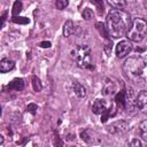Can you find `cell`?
I'll use <instances>...</instances> for the list:
<instances>
[{"label":"cell","mask_w":147,"mask_h":147,"mask_svg":"<svg viewBox=\"0 0 147 147\" xmlns=\"http://www.w3.org/2000/svg\"><path fill=\"white\" fill-rule=\"evenodd\" d=\"M131 23L130 15L124 10L113 9L106 17V28L110 37L117 39L126 33Z\"/></svg>","instance_id":"cell-1"},{"label":"cell","mask_w":147,"mask_h":147,"mask_svg":"<svg viewBox=\"0 0 147 147\" xmlns=\"http://www.w3.org/2000/svg\"><path fill=\"white\" fill-rule=\"evenodd\" d=\"M147 65V59L141 55H132L125 60L123 64V71L129 78H138L144 74Z\"/></svg>","instance_id":"cell-2"},{"label":"cell","mask_w":147,"mask_h":147,"mask_svg":"<svg viewBox=\"0 0 147 147\" xmlns=\"http://www.w3.org/2000/svg\"><path fill=\"white\" fill-rule=\"evenodd\" d=\"M147 34V22L141 17H136L131 20L130 26L125 33L129 40L133 42L141 41Z\"/></svg>","instance_id":"cell-3"},{"label":"cell","mask_w":147,"mask_h":147,"mask_svg":"<svg viewBox=\"0 0 147 147\" xmlns=\"http://www.w3.org/2000/svg\"><path fill=\"white\" fill-rule=\"evenodd\" d=\"M71 57L79 68L90 69L92 68V55L91 48L87 45H79L71 51Z\"/></svg>","instance_id":"cell-4"},{"label":"cell","mask_w":147,"mask_h":147,"mask_svg":"<svg viewBox=\"0 0 147 147\" xmlns=\"http://www.w3.org/2000/svg\"><path fill=\"white\" fill-rule=\"evenodd\" d=\"M132 51V41L126 39V40H121L117 45H116V48H115V53H116V56L118 59H123L125 57L126 55H129Z\"/></svg>","instance_id":"cell-5"},{"label":"cell","mask_w":147,"mask_h":147,"mask_svg":"<svg viewBox=\"0 0 147 147\" xmlns=\"http://www.w3.org/2000/svg\"><path fill=\"white\" fill-rule=\"evenodd\" d=\"M129 123L126 121H117L111 123L110 125L107 126V131L113 133V134H119V133H124L129 130Z\"/></svg>","instance_id":"cell-6"},{"label":"cell","mask_w":147,"mask_h":147,"mask_svg":"<svg viewBox=\"0 0 147 147\" xmlns=\"http://www.w3.org/2000/svg\"><path fill=\"white\" fill-rule=\"evenodd\" d=\"M136 106L142 114H147V91L146 90H141L137 94Z\"/></svg>","instance_id":"cell-7"},{"label":"cell","mask_w":147,"mask_h":147,"mask_svg":"<svg viewBox=\"0 0 147 147\" xmlns=\"http://www.w3.org/2000/svg\"><path fill=\"white\" fill-rule=\"evenodd\" d=\"M107 111V101L105 99H95L92 105V113L95 115H102Z\"/></svg>","instance_id":"cell-8"},{"label":"cell","mask_w":147,"mask_h":147,"mask_svg":"<svg viewBox=\"0 0 147 147\" xmlns=\"http://www.w3.org/2000/svg\"><path fill=\"white\" fill-rule=\"evenodd\" d=\"M14 67H15V62L13 60H10V59H2L0 61V71L2 74L13 70Z\"/></svg>","instance_id":"cell-9"},{"label":"cell","mask_w":147,"mask_h":147,"mask_svg":"<svg viewBox=\"0 0 147 147\" xmlns=\"http://www.w3.org/2000/svg\"><path fill=\"white\" fill-rule=\"evenodd\" d=\"M72 88H74L75 94H76L78 98H80V99H82V98H85L86 94H87L86 87H85L83 84L78 83V82H74V83H72Z\"/></svg>","instance_id":"cell-10"},{"label":"cell","mask_w":147,"mask_h":147,"mask_svg":"<svg viewBox=\"0 0 147 147\" xmlns=\"http://www.w3.org/2000/svg\"><path fill=\"white\" fill-rule=\"evenodd\" d=\"M7 88L13 91H22L24 88V80L22 78H14L8 85Z\"/></svg>","instance_id":"cell-11"},{"label":"cell","mask_w":147,"mask_h":147,"mask_svg":"<svg viewBox=\"0 0 147 147\" xmlns=\"http://www.w3.org/2000/svg\"><path fill=\"white\" fill-rule=\"evenodd\" d=\"M75 32V25L71 20H67L65 23L63 24V36L64 37H70Z\"/></svg>","instance_id":"cell-12"},{"label":"cell","mask_w":147,"mask_h":147,"mask_svg":"<svg viewBox=\"0 0 147 147\" xmlns=\"http://www.w3.org/2000/svg\"><path fill=\"white\" fill-rule=\"evenodd\" d=\"M108 3L114 8V9H119L123 10L126 7V0H107Z\"/></svg>","instance_id":"cell-13"},{"label":"cell","mask_w":147,"mask_h":147,"mask_svg":"<svg viewBox=\"0 0 147 147\" xmlns=\"http://www.w3.org/2000/svg\"><path fill=\"white\" fill-rule=\"evenodd\" d=\"M139 133H140L141 139L145 140V141H147V119L142 121L139 124Z\"/></svg>","instance_id":"cell-14"},{"label":"cell","mask_w":147,"mask_h":147,"mask_svg":"<svg viewBox=\"0 0 147 147\" xmlns=\"http://www.w3.org/2000/svg\"><path fill=\"white\" fill-rule=\"evenodd\" d=\"M31 82H32V87H33V90H34L36 92H39V91H41V88H42V85H41V83H40V79H39L37 76H32V78H31Z\"/></svg>","instance_id":"cell-15"},{"label":"cell","mask_w":147,"mask_h":147,"mask_svg":"<svg viewBox=\"0 0 147 147\" xmlns=\"http://www.w3.org/2000/svg\"><path fill=\"white\" fill-rule=\"evenodd\" d=\"M22 10V2L20 0H16L13 5V9H11V14L13 16H17Z\"/></svg>","instance_id":"cell-16"},{"label":"cell","mask_w":147,"mask_h":147,"mask_svg":"<svg viewBox=\"0 0 147 147\" xmlns=\"http://www.w3.org/2000/svg\"><path fill=\"white\" fill-rule=\"evenodd\" d=\"M115 92V85L110 82H107L106 83V86L103 87V94L105 95H109V94H113Z\"/></svg>","instance_id":"cell-17"},{"label":"cell","mask_w":147,"mask_h":147,"mask_svg":"<svg viewBox=\"0 0 147 147\" xmlns=\"http://www.w3.org/2000/svg\"><path fill=\"white\" fill-rule=\"evenodd\" d=\"M83 17L86 20V21H88V20H92L93 17H94V13H93V10L92 9H90V8H85L84 10H83Z\"/></svg>","instance_id":"cell-18"},{"label":"cell","mask_w":147,"mask_h":147,"mask_svg":"<svg viewBox=\"0 0 147 147\" xmlns=\"http://www.w3.org/2000/svg\"><path fill=\"white\" fill-rule=\"evenodd\" d=\"M68 0H56L55 1V6L57 9H64L68 6Z\"/></svg>","instance_id":"cell-19"},{"label":"cell","mask_w":147,"mask_h":147,"mask_svg":"<svg viewBox=\"0 0 147 147\" xmlns=\"http://www.w3.org/2000/svg\"><path fill=\"white\" fill-rule=\"evenodd\" d=\"M13 22L14 23H21V24H26L29 23V18L26 17H17V16H13Z\"/></svg>","instance_id":"cell-20"},{"label":"cell","mask_w":147,"mask_h":147,"mask_svg":"<svg viewBox=\"0 0 147 147\" xmlns=\"http://www.w3.org/2000/svg\"><path fill=\"white\" fill-rule=\"evenodd\" d=\"M80 138H82L84 141H86L87 144H90V142L92 141V139H91V137H90V134H88V131H87V130H84V131H82V132H80Z\"/></svg>","instance_id":"cell-21"},{"label":"cell","mask_w":147,"mask_h":147,"mask_svg":"<svg viewBox=\"0 0 147 147\" xmlns=\"http://www.w3.org/2000/svg\"><path fill=\"white\" fill-rule=\"evenodd\" d=\"M37 109H38V107H37L36 103H30V105H28V107H26V111L30 113V114H32V115H34V114L37 113Z\"/></svg>","instance_id":"cell-22"},{"label":"cell","mask_w":147,"mask_h":147,"mask_svg":"<svg viewBox=\"0 0 147 147\" xmlns=\"http://www.w3.org/2000/svg\"><path fill=\"white\" fill-rule=\"evenodd\" d=\"M96 26H98V30H99L100 32H102V33H103V36H105V38H108V36H109V33H108V31H107V30L105 31V26H103V24H100V23H96Z\"/></svg>","instance_id":"cell-23"},{"label":"cell","mask_w":147,"mask_h":147,"mask_svg":"<svg viewBox=\"0 0 147 147\" xmlns=\"http://www.w3.org/2000/svg\"><path fill=\"white\" fill-rule=\"evenodd\" d=\"M129 146H136V147H140L141 146V141L139 139H132L130 142H129Z\"/></svg>","instance_id":"cell-24"},{"label":"cell","mask_w":147,"mask_h":147,"mask_svg":"<svg viewBox=\"0 0 147 147\" xmlns=\"http://www.w3.org/2000/svg\"><path fill=\"white\" fill-rule=\"evenodd\" d=\"M40 46L44 48H48V47H51V42L49 41H42V42H40Z\"/></svg>","instance_id":"cell-25"},{"label":"cell","mask_w":147,"mask_h":147,"mask_svg":"<svg viewBox=\"0 0 147 147\" xmlns=\"http://www.w3.org/2000/svg\"><path fill=\"white\" fill-rule=\"evenodd\" d=\"M3 144V137H0V146H2Z\"/></svg>","instance_id":"cell-26"}]
</instances>
